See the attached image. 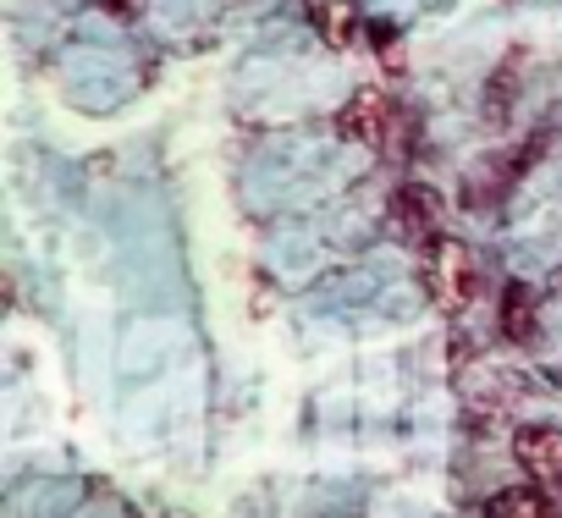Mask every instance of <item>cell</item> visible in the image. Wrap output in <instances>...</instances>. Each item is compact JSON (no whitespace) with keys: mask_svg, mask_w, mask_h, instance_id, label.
<instances>
[{"mask_svg":"<svg viewBox=\"0 0 562 518\" xmlns=\"http://www.w3.org/2000/svg\"><path fill=\"white\" fill-rule=\"evenodd\" d=\"M436 299L441 309H469L480 299V259L452 237L436 248Z\"/></svg>","mask_w":562,"mask_h":518,"instance_id":"1","label":"cell"},{"mask_svg":"<svg viewBox=\"0 0 562 518\" xmlns=\"http://www.w3.org/2000/svg\"><path fill=\"white\" fill-rule=\"evenodd\" d=\"M513 452H518V463H524L535 480H562V430L529 425V430L513 436Z\"/></svg>","mask_w":562,"mask_h":518,"instance_id":"2","label":"cell"},{"mask_svg":"<svg viewBox=\"0 0 562 518\" xmlns=\"http://www.w3.org/2000/svg\"><path fill=\"white\" fill-rule=\"evenodd\" d=\"M436 221H441L436 193H430L425 182H403L397 199H392V226H397L403 237H425V232H436Z\"/></svg>","mask_w":562,"mask_h":518,"instance_id":"3","label":"cell"},{"mask_svg":"<svg viewBox=\"0 0 562 518\" xmlns=\"http://www.w3.org/2000/svg\"><path fill=\"white\" fill-rule=\"evenodd\" d=\"M304 12H310V29L331 50L353 45V34H359V7H353V0H304Z\"/></svg>","mask_w":562,"mask_h":518,"instance_id":"4","label":"cell"},{"mask_svg":"<svg viewBox=\"0 0 562 518\" xmlns=\"http://www.w3.org/2000/svg\"><path fill=\"white\" fill-rule=\"evenodd\" d=\"M337 133H342L348 144H381V133H386V100H381L375 89H364L353 105H342Z\"/></svg>","mask_w":562,"mask_h":518,"instance_id":"5","label":"cell"},{"mask_svg":"<svg viewBox=\"0 0 562 518\" xmlns=\"http://www.w3.org/2000/svg\"><path fill=\"white\" fill-rule=\"evenodd\" d=\"M546 491L540 485H507L485 502V518H546Z\"/></svg>","mask_w":562,"mask_h":518,"instance_id":"6","label":"cell"},{"mask_svg":"<svg viewBox=\"0 0 562 518\" xmlns=\"http://www.w3.org/2000/svg\"><path fill=\"white\" fill-rule=\"evenodd\" d=\"M502 331H507V342H529L535 337V299H529V288H507V299H502Z\"/></svg>","mask_w":562,"mask_h":518,"instance_id":"7","label":"cell"}]
</instances>
